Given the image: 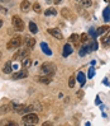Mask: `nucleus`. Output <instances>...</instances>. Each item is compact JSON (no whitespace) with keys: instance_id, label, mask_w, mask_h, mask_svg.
<instances>
[{"instance_id":"1","label":"nucleus","mask_w":110,"mask_h":126,"mask_svg":"<svg viewBox=\"0 0 110 126\" xmlns=\"http://www.w3.org/2000/svg\"><path fill=\"white\" fill-rule=\"evenodd\" d=\"M41 70L42 73L44 74V75H53V74L56 73L57 68H56V65L53 63H44L42 66H41Z\"/></svg>"},{"instance_id":"2","label":"nucleus","mask_w":110,"mask_h":126,"mask_svg":"<svg viewBox=\"0 0 110 126\" xmlns=\"http://www.w3.org/2000/svg\"><path fill=\"white\" fill-rule=\"evenodd\" d=\"M20 45H22V37L15 36L6 43V47H8V50H11V48H18Z\"/></svg>"},{"instance_id":"10","label":"nucleus","mask_w":110,"mask_h":126,"mask_svg":"<svg viewBox=\"0 0 110 126\" xmlns=\"http://www.w3.org/2000/svg\"><path fill=\"white\" fill-rule=\"evenodd\" d=\"M37 81H39V83H44V84H49L51 81V77L47 75V77H39V78H37Z\"/></svg>"},{"instance_id":"20","label":"nucleus","mask_w":110,"mask_h":126,"mask_svg":"<svg viewBox=\"0 0 110 126\" xmlns=\"http://www.w3.org/2000/svg\"><path fill=\"white\" fill-rule=\"evenodd\" d=\"M33 106H24V108H23V111H22V113H29L31 111H33Z\"/></svg>"},{"instance_id":"24","label":"nucleus","mask_w":110,"mask_h":126,"mask_svg":"<svg viewBox=\"0 0 110 126\" xmlns=\"http://www.w3.org/2000/svg\"><path fill=\"white\" fill-rule=\"evenodd\" d=\"M73 85H75V78L71 77L70 80H68V87H70V88H73Z\"/></svg>"},{"instance_id":"23","label":"nucleus","mask_w":110,"mask_h":126,"mask_svg":"<svg viewBox=\"0 0 110 126\" xmlns=\"http://www.w3.org/2000/svg\"><path fill=\"white\" fill-rule=\"evenodd\" d=\"M33 9H34V12H35V13H41V12H42V9H41V5H39L38 3H35V4L33 5Z\"/></svg>"},{"instance_id":"33","label":"nucleus","mask_w":110,"mask_h":126,"mask_svg":"<svg viewBox=\"0 0 110 126\" xmlns=\"http://www.w3.org/2000/svg\"><path fill=\"white\" fill-rule=\"evenodd\" d=\"M77 95H78V97H82V95H84V92H77Z\"/></svg>"},{"instance_id":"35","label":"nucleus","mask_w":110,"mask_h":126,"mask_svg":"<svg viewBox=\"0 0 110 126\" xmlns=\"http://www.w3.org/2000/svg\"><path fill=\"white\" fill-rule=\"evenodd\" d=\"M10 0H0V3H9Z\"/></svg>"},{"instance_id":"3","label":"nucleus","mask_w":110,"mask_h":126,"mask_svg":"<svg viewBox=\"0 0 110 126\" xmlns=\"http://www.w3.org/2000/svg\"><path fill=\"white\" fill-rule=\"evenodd\" d=\"M23 122L25 125H34L38 122V116L34 115V113H28L23 117Z\"/></svg>"},{"instance_id":"32","label":"nucleus","mask_w":110,"mask_h":126,"mask_svg":"<svg viewBox=\"0 0 110 126\" xmlns=\"http://www.w3.org/2000/svg\"><path fill=\"white\" fill-rule=\"evenodd\" d=\"M53 3L55 4H60V3H62V0H53Z\"/></svg>"},{"instance_id":"18","label":"nucleus","mask_w":110,"mask_h":126,"mask_svg":"<svg viewBox=\"0 0 110 126\" xmlns=\"http://www.w3.org/2000/svg\"><path fill=\"white\" fill-rule=\"evenodd\" d=\"M9 110H10V106H9V105L1 106V107H0V113L4 115V113H6V112H9Z\"/></svg>"},{"instance_id":"4","label":"nucleus","mask_w":110,"mask_h":126,"mask_svg":"<svg viewBox=\"0 0 110 126\" xmlns=\"http://www.w3.org/2000/svg\"><path fill=\"white\" fill-rule=\"evenodd\" d=\"M13 26H14V28L17 29V31H23L24 29V23H23V20H22L18 16H14L13 17Z\"/></svg>"},{"instance_id":"30","label":"nucleus","mask_w":110,"mask_h":126,"mask_svg":"<svg viewBox=\"0 0 110 126\" xmlns=\"http://www.w3.org/2000/svg\"><path fill=\"white\" fill-rule=\"evenodd\" d=\"M0 12H1L3 14H6V9H5V8H3V6H0Z\"/></svg>"},{"instance_id":"25","label":"nucleus","mask_w":110,"mask_h":126,"mask_svg":"<svg viewBox=\"0 0 110 126\" xmlns=\"http://www.w3.org/2000/svg\"><path fill=\"white\" fill-rule=\"evenodd\" d=\"M87 40H89V38H87V34L86 33H82L81 37H80V41H81V42H87Z\"/></svg>"},{"instance_id":"34","label":"nucleus","mask_w":110,"mask_h":126,"mask_svg":"<svg viewBox=\"0 0 110 126\" xmlns=\"http://www.w3.org/2000/svg\"><path fill=\"white\" fill-rule=\"evenodd\" d=\"M48 125H52V122H44L43 124V126H48Z\"/></svg>"},{"instance_id":"27","label":"nucleus","mask_w":110,"mask_h":126,"mask_svg":"<svg viewBox=\"0 0 110 126\" xmlns=\"http://www.w3.org/2000/svg\"><path fill=\"white\" fill-rule=\"evenodd\" d=\"M77 40H78V36H77V34H72V36L70 37V41H71V42H77Z\"/></svg>"},{"instance_id":"28","label":"nucleus","mask_w":110,"mask_h":126,"mask_svg":"<svg viewBox=\"0 0 110 126\" xmlns=\"http://www.w3.org/2000/svg\"><path fill=\"white\" fill-rule=\"evenodd\" d=\"M1 125H15L11 120H4L3 122H1Z\"/></svg>"},{"instance_id":"37","label":"nucleus","mask_w":110,"mask_h":126,"mask_svg":"<svg viewBox=\"0 0 110 126\" xmlns=\"http://www.w3.org/2000/svg\"><path fill=\"white\" fill-rule=\"evenodd\" d=\"M0 57H1V52H0Z\"/></svg>"},{"instance_id":"36","label":"nucleus","mask_w":110,"mask_h":126,"mask_svg":"<svg viewBox=\"0 0 110 126\" xmlns=\"http://www.w3.org/2000/svg\"><path fill=\"white\" fill-rule=\"evenodd\" d=\"M1 27H3V20L0 19V28H1Z\"/></svg>"},{"instance_id":"22","label":"nucleus","mask_w":110,"mask_h":126,"mask_svg":"<svg viewBox=\"0 0 110 126\" xmlns=\"http://www.w3.org/2000/svg\"><path fill=\"white\" fill-rule=\"evenodd\" d=\"M46 16H56V14H57V12L55 10V9H52V8H49L48 10H46Z\"/></svg>"},{"instance_id":"14","label":"nucleus","mask_w":110,"mask_h":126,"mask_svg":"<svg viewBox=\"0 0 110 126\" xmlns=\"http://www.w3.org/2000/svg\"><path fill=\"white\" fill-rule=\"evenodd\" d=\"M77 80H78V83L81 84V85H84V83H85V74L80 71L77 74Z\"/></svg>"},{"instance_id":"31","label":"nucleus","mask_w":110,"mask_h":126,"mask_svg":"<svg viewBox=\"0 0 110 126\" xmlns=\"http://www.w3.org/2000/svg\"><path fill=\"white\" fill-rule=\"evenodd\" d=\"M62 14H63L65 17H67V16H68V13H67V10H66V9H63V10H62Z\"/></svg>"},{"instance_id":"29","label":"nucleus","mask_w":110,"mask_h":126,"mask_svg":"<svg viewBox=\"0 0 110 126\" xmlns=\"http://www.w3.org/2000/svg\"><path fill=\"white\" fill-rule=\"evenodd\" d=\"M94 77V69L91 68L90 70H89V78H92Z\"/></svg>"},{"instance_id":"5","label":"nucleus","mask_w":110,"mask_h":126,"mask_svg":"<svg viewBox=\"0 0 110 126\" xmlns=\"http://www.w3.org/2000/svg\"><path fill=\"white\" fill-rule=\"evenodd\" d=\"M47 32H48L51 36H53L55 38H57V40H62V38H63L62 33L58 31V29H56V28H49V29H47Z\"/></svg>"},{"instance_id":"21","label":"nucleus","mask_w":110,"mask_h":126,"mask_svg":"<svg viewBox=\"0 0 110 126\" xmlns=\"http://www.w3.org/2000/svg\"><path fill=\"white\" fill-rule=\"evenodd\" d=\"M77 1L81 3L84 6H86V8L87 6H91V0H77Z\"/></svg>"},{"instance_id":"6","label":"nucleus","mask_w":110,"mask_h":126,"mask_svg":"<svg viewBox=\"0 0 110 126\" xmlns=\"http://www.w3.org/2000/svg\"><path fill=\"white\" fill-rule=\"evenodd\" d=\"M28 77V73L27 70H22V71H18L15 74H13V79L17 80V79H22V78H27Z\"/></svg>"},{"instance_id":"13","label":"nucleus","mask_w":110,"mask_h":126,"mask_svg":"<svg viewBox=\"0 0 110 126\" xmlns=\"http://www.w3.org/2000/svg\"><path fill=\"white\" fill-rule=\"evenodd\" d=\"M102 16H104V20L109 22L110 20V8H105L104 9V13H102Z\"/></svg>"},{"instance_id":"16","label":"nucleus","mask_w":110,"mask_h":126,"mask_svg":"<svg viewBox=\"0 0 110 126\" xmlns=\"http://www.w3.org/2000/svg\"><path fill=\"white\" fill-rule=\"evenodd\" d=\"M22 65H23V68H28V66H31V59L28 57H24L23 60H22Z\"/></svg>"},{"instance_id":"17","label":"nucleus","mask_w":110,"mask_h":126,"mask_svg":"<svg viewBox=\"0 0 110 126\" xmlns=\"http://www.w3.org/2000/svg\"><path fill=\"white\" fill-rule=\"evenodd\" d=\"M109 29H110V28H109L108 26H102V27H100V28L98 29V32H96V33H98V34H102V33H105V32H108Z\"/></svg>"},{"instance_id":"12","label":"nucleus","mask_w":110,"mask_h":126,"mask_svg":"<svg viewBox=\"0 0 110 126\" xmlns=\"http://www.w3.org/2000/svg\"><path fill=\"white\" fill-rule=\"evenodd\" d=\"M3 71H4L5 74H9V73L11 71V63H10V61H8V63H6V64L4 65Z\"/></svg>"},{"instance_id":"11","label":"nucleus","mask_w":110,"mask_h":126,"mask_svg":"<svg viewBox=\"0 0 110 126\" xmlns=\"http://www.w3.org/2000/svg\"><path fill=\"white\" fill-rule=\"evenodd\" d=\"M29 6H31L29 5V1L28 0H24V1H22V4H20V9L23 10L24 13H27L29 10Z\"/></svg>"},{"instance_id":"19","label":"nucleus","mask_w":110,"mask_h":126,"mask_svg":"<svg viewBox=\"0 0 110 126\" xmlns=\"http://www.w3.org/2000/svg\"><path fill=\"white\" fill-rule=\"evenodd\" d=\"M29 31H31L32 33H37V31H38V29H37L35 23H33V22H31V23H29Z\"/></svg>"},{"instance_id":"7","label":"nucleus","mask_w":110,"mask_h":126,"mask_svg":"<svg viewBox=\"0 0 110 126\" xmlns=\"http://www.w3.org/2000/svg\"><path fill=\"white\" fill-rule=\"evenodd\" d=\"M28 56H29V50H20L19 52H17L14 55V59H18V57L24 59V57H28Z\"/></svg>"},{"instance_id":"15","label":"nucleus","mask_w":110,"mask_h":126,"mask_svg":"<svg viewBox=\"0 0 110 126\" xmlns=\"http://www.w3.org/2000/svg\"><path fill=\"white\" fill-rule=\"evenodd\" d=\"M41 46H42V48H43V52H44L46 55H52V51H51V50L48 48V46L46 45L44 42H43V43H41Z\"/></svg>"},{"instance_id":"9","label":"nucleus","mask_w":110,"mask_h":126,"mask_svg":"<svg viewBox=\"0 0 110 126\" xmlns=\"http://www.w3.org/2000/svg\"><path fill=\"white\" fill-rule=\"evenodd\" d=\"M71 52H72V47H71V45H70V43H66L65 47H63V56H65V57H67Z\"/></svg>"},{"instance_id":"26","label":"nucleus","mask_w":110,"mask_h":126,"mask_svg":"<svg viewBox=\"0 0 110 126\" xmlns=\"http://www.w3.org/2000/svg\"><path fill=\"white\" fill-rule=\"evenodd\" d=\"M102 43L104 45H110V34L108 37H105V38H102Z\"/></svg>"},{"instance_id":"8","label":"nucleus","mask_w":110,"mask_h":126,"mask_svg":"<svg viewBox=\"0 0 110 126\" xmlns=\"http://www.w3.org/2000/svg\"><path fill=\"white\" fill-rule=\"evenodd\" d=\"M25 45H27V47L29 50H32L34 47V45H35V40L32 38V37H27V38H25Z\"/></svg>"}]
</instances>
